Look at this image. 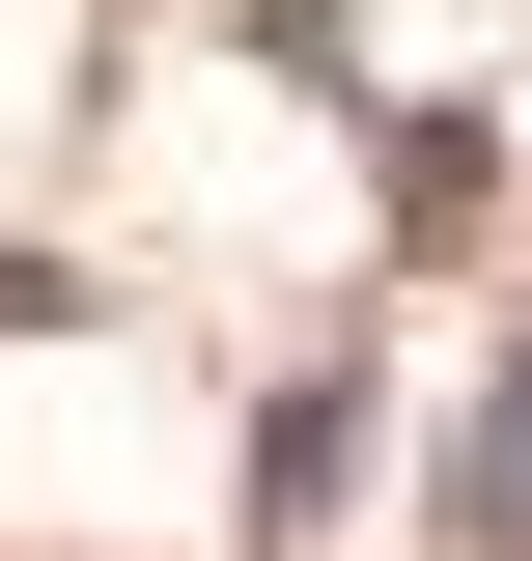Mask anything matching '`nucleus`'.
<instances>
[{"label":"nucleus","instance_id":"f257e3e1","mask_svg":"<svg viewBox=\"0 0 532 561\" xmlns=\"http://www.w3.org/2000/svg\"><path fill=\"white\" fill-rule=\"evenodd\" d=\"M449 561H532V337L476 365V421H449Z\"/></svg>","mask_w":532,"mask_h":561}]
</instances>
